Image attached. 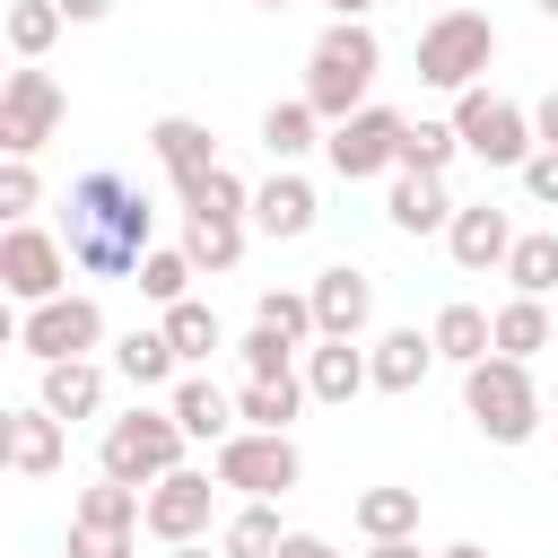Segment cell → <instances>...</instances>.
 <instances>
[{"mask_svg": "<svg viewBox=\"0 0 558 558\" xmlns=\"http://www.w3.org/2000/svg\"><path fill=\"white\" fill-rule=\"evenodd\" d=\"M61 244H70V262L87 279H131L148 262V244H157V209L122 166H87L70 183V201H61Z\"/></svg>", "mask_w": 558, "mask_h": 558, "instance_id": "6da1fadb", "label": "cell"}, {"mask_svg": "<svg viewBox=\"0 0 558 558\" xmlns=\"http://www.w3.org/2000/svg\"><path fill=\"white\" fill-rule=\"evenodd\" d=\"M375 70H384L375 26H366V17H331V26L314 35V52H305V105H314L323 122H349V113L366 105Z\"/></svg>", "mask_w": 558, "mask_h": 558, "instance_id": "7a4b0ae2", "label": "cell"}, {"mask_svg": "<svg viewBox=\"0 0 558 558\" xmlns=\"http://www.w3.org/2000/svg\"><path fill=\"white\" fill-rule=\"evenodd\" d=\"M462 410L488 445H532L541 436V384H532V357H506L488 349L480 366H462Z\"/></svg>", "mask_w": 558, "mask_h": 558, "instance_id": "3957f363", "label": "cell"}, {"mask_svg": "<svg viewBox=\"0 0 558 558\" xmlns=\"http://www.w3.org/2000/svg\"><path fill=\"white\" fill-rule=\"evenodd\" d=\"M183 418H174V401L166 410H148V401H131L122 418H105V436H96V471H113V480H131V488H157L166 471H183Z\"/></svg>", "mask_w": 558, "mask_h": 558, "instance_id": "277c9868", "label": "cell"}, {"mask_svg": "<svg viewBox=\"0 0 558 558\" xmlns=\"http://www.w3.org/2000/svg\"><path fill=\"white\" fill-rule=\"evenodd\" d=\"M488 61H497V17H480L471 0H462V9H436V17L418 26V78H427L436 96L480 87Z\"/></svg>", "mask_w": 558, "mask_h": 558, "instance_id": "5b68a950", "label": "cell"}, {"mask_svg": "<svg viewBox=\"0 0 558 558\" xmlns=\"http://www.w3.org/2000/svg\"><path fill=\"white\" fill-rule=\"evenodd\" d=\"M209 471L218 488H244V497H288L305 480V453L288 427H235L227 445H209Z\"/></svg>", "mask_w": 558, "mask_h": 558, "instance_id": "8992f818", "label": "cell"}, {"mask_svg": "<svg viewBox=\"0 0 558 558\" xmlns=\"http://www.w3.org/2000/svg\"><path fill=\"white\" fill-rule=\"evenodd\" d=\"M61 122H70L61 78H52L44 61H17V70L0 78V157H35V148H44Z\"/></svg>", "mask_w": 558, "mask_h": 558, "instance_id": "52a82bcc", "label": "cell"}, {"mask_svg": "<svg viewBox=\"0 0 558 558\" xmlns=\"http://www.w3.org/2000/svg\"><path fill=\"white\" fill-rule=\"evenodd\" d=\"M453 131H462V148H471L480 166H514V174H523V157L541 148V131H532V105H514V96H488V87H462V96H453Z\"/></svg>", "mask_w": 558, "mask_h": 558, "instance_id": "ba28073f", "label": "cell"}, {"mask_svg": "<svg viewBox=\"0 0 558 558\" xmlns=\"http://www.w3.org/2000/svg\"><path fill=\"white\" fill-rule=\"evenodd\" d=\"M17 349H26L35 366H52V357H96V349H105V305L78 296V288H61V296H44V305L17 314Z\"/></svg>", "mask_w": 558, "mask_h": 558, "instance_id": "9c48e42d", "label": "cell"}, {"mask_svg": "<svg viewBox=\"0 0 558 558\" xmlns=\"http://www.w3.org/2000/svg\"><path fill=\"white\" fill-rule=\"evenodd\" d=\"M401 131H410V113H392V105H357L349 122L323 131V157H331L340 183H375V174L401 166Z\"/></svg>", "mask_w": 558, "mask_h": 558, "instance_id": "30bf717a", "label": "cell"}, {"mask_svg": "<svg viewBox=\"0 0 558 558\" xmlns=\"http://www.w3.org/2000/svg\"><path fill=\"white\" fill-rule=\"evenodd\" d=\"M70 270H78V262H70V244H61V235H44L35 218H17V227L0 235V288H9L17 305L61 296V288H70Z\"/></svg>", "mask_w": 558, "mask_h": 558, "instance_id": "8fae6325", "label": "cell"}, {"mask_svg": "<svg viewBox=\"0 0 558 558\" xmlns=\"http://www.w3.org/2000/svg\"><path fill=\"white\" fill-rule=\"evenodd\" d=\"M209 480H218V471H192V462H183V471H166V480L148 488L140 532H148V541H166V549H174V541H201V532H209V497H218Z\"/></svg>", "mask_w": 558, "mask_h": 558, "instance_id": "7c38bea8", "label": "cell"}, {"mask_svg": "<svg viewBox=\"0 0 558 558\" xmlns=\"http://www.w3.org/2000/svg\"><path fill=\"white\" fill-rule=\"evenodd\" d=\"M314 323H323V340H357L366 323H375V279L357 270V262H331V270H314Z\"/></svg>", "mask_w": 558, "mask_h": 558, "instance_id": "4fadbf2b", "label": "cell"}, {"mask_svg": "<svg viewBox=\"0 0 558 558\" xmlns=\"http://www.w3.org/2000/svg\"><path fill=\"white\" fill-rule=\"evenodd\" d=\"M314 218H323V201H314V183L296 166H279L270 183H253V235L296 244V235H314Z\"/></svg>", "mask_w": 558, "mask_h": 558, "instance_id": "5bb4252c", "label": "cell"}, {"mask_svg": "<svg viewBox=\"0 0 558 558\" xmlns=\"http://www.w3.org/2000/svg\"><path fill=\"white\" fill-rule=\"evenodd\" d=\"M453 192H445V174H418V166H392V192H384V218L401 227V235H445L453 227Z\"/></svg>", "mask_w": 558, "mask_h": 558, "instance_id": "9a60e30c", "label": "cell"}, {"mask_svg": "<svg viewBox=\"0 0 558 558\" xmlns=\"http://www.w3.org/2000/svg\"><path fill=\"white\" fill-rule=\"evenodd\" d=\"M445 253H453L462 270H506V253H514V218H506L497 201H462L453 227H445Z\"/></svg>", "mask_w": 558, "mask_h": 558, "instance_id": "2e32d148", "label": "cell"}, {"mask_svg": "<svg viewBox=\"0 0 558 558\" xmlns=\"http://www.w3.org/2000/svg\"><path fill=\"white\" fill-rule=\"evenodd\" d=\"M148 148H157V166H166L174 192H192V183L218 166V140H209V122H192V113H157V122H148Z\"/></svg>", "mask_w": 558, "mask_h": 558, "instance_id": "e0dca14e", "label": "cell"}, {"mask_svg": "<svg viewBox=\"0 0 558 558\" xmlns=\"http://www.w3.org/2000/svg\"><path fill=\"white\" fill-rule=\"evenodd\" d=\"M113 375H122L131 392H174V384H183V349L166 340V323H140V331L113 340Z\"/></svg>", "mask_w": 558, "mask_h": 558, "instance_id": "ac0fdd59", "label": "cell"}, {"mask_svg": "<svg viewBox=\"0 0 558 558\" xmlns=\"http://www.w3.org/2000/svg\"><path fill=\"white\" fill-rule=\"evenodd\" d=\"M61 453H70V418H52L44 401L9 410V471H17V480H52Z\"/></svg>", "mask_w": 558, "mask_h": 558, "instance_id": "d6986e66", "label": "cell"}, {"mask_svg": "<svg viewBox=\"0 0 558 558\" xmlns=\"http://www.w3.org/2000/svg\"><path fill=\"white\" fill-rule=\"evenodd\" d=\"M375 392H418L427 384V366H436V331H418V323H392V331H375Z\"/></svg>", "mask_w": 558, "mask_h": 558, "instance_id": "ffe728a7", "label": "cell"}, {"mask_svg": "<svg viewBox=\"0 0 558 558\" xmlns=\"http://www.w3.org/2000/svg\"><path fill=\"white\" fill-rule=\"evenodd\" d=\"M305 392L314 401H357V392H375V357L357 340H314L305 349Z\"/></svg>", "mask_w": 558, "mask_h": 558, "instance_id": "44dd1931", "label": "cell"}, {"mask_svg": "<svg viewBox=\"0 0 558 558\" xmlns=\"http://www.w3.org/2000/svg\"><path fill=\"white\" fill-rule=\"evenodd\" d=\"M35 401H44L52 418H70V427H78V418H96V410H105V366H96V357H52V366H44V384H35Z\"/></svg>", "mask_w": 558, "mask_h": 558, "instance_id": "7402d4cb", "label": "cell"}, {"mask_svg": "<svg viewBox=\"0 0 558 558\" xmlns=\"http://www.w3.org/2000/svg\"><path fill=\"white\" fill-rule=\"evenodd\" d=\"M166 401H174V418H183V436H192V445H227V436L244 427V410H235V392H218L209 375H183V384H174Z\"/></svg>", "mask_w": 558, "mask_h": 558, "instance_id": "603a6c76", "label": "cell"}, {"mask_svg": "<svg viewBox=\"0 0 558 558\" xmlns=\"http://www.w3.org/2000/svg\"><path fill=\"white\" fill-rule=\"evenodd\" d=\"M323 131H331V122H323L305 96H279V105L262 113V148H270V166H296L305 148H323Z\"/></svg>", "mask_w": 558, "mask_h": 558, "instance_id": "cb8c5ba5", "label": "cell"}, {"mask_svg": "<svg viewBox=\"0 0 558 558\" xmlns=\"http://www.w3.org/2000/svg\"><path fill=\"white\" fill-rule=\"evenodd\" d=\"M314 392H305V375H244V392H235V410H244V427H296V410H305Z\"/></svg>", "mask_w": 558, "mask_h": 558, "instance_id": "d4e9b609", "label": "cell"}, {"mask_svg": "<svg viewBox=\"0 0 558 558\" xmlns=\"http://www.w3.org/2000/svg\"><path fill=\"white\" fill-rule=\"evenodd\" d=\"M140 514H148V488H131L113 471H96V488H78V506H70V523H105V532H140Z\"/></svg>", "mask_w": 558, "mask_h": 558, "instance_id": "484cf974", "label": "cell"}, {"mask_svg": "<svg viewBox=\"0 0 558 558\" xmlns=\"http://www.w3.org/2000/svg\"><path fill=\"white\" fill-rule=\"evenodd\" d=\"M349 523L366 541H410L418 532V488H357L349 497Z\"/></svg>", "mask_w": 558, "mask_h": 558, "instance_id": "4316f807", "label": "cell"}, {"mask_svg": "<svg viewBox=\"0 0 558 558\" xmlns=\"http://www.w3.org/2000/svg\"><path fill=\"white\" fill-rule=\"evenodd\" d=\"M427 331H436V357H445V366H480V357L497 349V323H488L480 305H445Z\"/></svg>", "mask_w": 558, "mask_h": 558, "instance_id": "83f0119b", "label": "cell"}, {"mask_svg": "<svg viewBox=\"0 0 558 558\" xmlns=\"http://www.w3.org/2000/svg\"><path fill=\"white\" fill-rule=\"evenodd\" d=\"M279 541H288V523H279V506H270V497H244V506L227 514V532H218V549H227V558H279Z\"/></svg>", "mask_w": 558, "mask_h": 558, "instance_id": "f1b7e54d", "label": "cell"}, {"mask_svg": "<svg viewBox=\"0 0 558 558\" xmlns=\"http://www.w3.org/2000/svg\"><path fill=\"white\" fill-rule=\"evenodd\" d=\"M131 279H140V296H148V305L166 314V305H183V296H192V279H201V262H192L183 244H148V262H140Z\"/></svg>", "mask_w": 558, "mask_h": 558, "instance_id": "f546056e", "label": "cell"}, {"mask_svg": "<svg viewBox=\"0 0 558 558\" xmlns=\"http://www.w3.org/2000/svg\"><path fill=\"white\" fill-rule=\"evenodd\" d=\"M488 323H497V349H506V357H541L549 331H558V323H549V296H506Z\"/></svg>", "mask_w": 558, "mask_h": 558, "instance_id": "4dcf8cb0", "label": "cell"}, {"mask_svg": "<svg viewBox=\"0 0 558 558\" xmlns=\"http://www.w3.org/2000/svg\"><path fill=\"white\" fill-rule=\"evenodd\" d=\"M244 235H253V218H183V253L201 270H235L244 262Z\"/></svg>", "mask_w": 558, "mask_h": 558, "instance_id": "1f68e13d", "label": "cell"}, {"mask_svg": "<svg viewBox=\"0 0 558 558\" xmlns=\"http://www.w3.org/2000/svg\"><path fill=\"white\" fill-rule=\"evenodd\" d=\"M157 323H166V340L183 349V366H209V357L227 349V331H218V314H209L201 296H183V305H166Z\"/></svg>", "mask_w": 558, "mask_h": 558, "instance_id": "d6a6232c", "label": "cell"}, {"mask_svg": "<svg viewBox=\"0 0 558 558\" xmlns=\"http://www.w3.org/2000/svg\"><path fill=\"white\" fill-rule=\"evenodd\" d=\"M61 26H70L61 0H9V52H17V61H44V52L61 44Z\"/></svg>", "mask_w": 558, "mask_h": 558, "instance_id": "836d02e7", "label": "cell"}, {"mask_svg": "<svg viewBox=\"0 0 558 558\" xmlns=\"http://www.w3.org/2000/svg\"><path fill=\"white\" fill-rule=\"evenodd\" d=\"M506 279H514V296H558V227H541V235H514V253H506Z\"/></svg>", "mask_w": 558, "mask_h": 558, "instance_id": "e575fe53", "label": "cell"}, {"mask_svg": "<svg viewBox=\"0 0 558 558\" xmlns=\"http://www.w3.org/2000/svg\"><path fill=\"white\" fill-rule=\"evenodd\" d=\"M183 218H253V183L235 166H209L192 192H183Z\"/></svg>", "mask_w": 558, "mask_h": 558, "instance_id": "d590c367", "label": "cell"}, {"mask_svg": "<svg viewBox=\"0 0 558 558\" xmlns=\"http://www.w3.org/2000/svg\"><path fill=\"white\" fill-rule=\"evenodd\" d=\"M253 323L288 331L296 349H314V340H323V323H314V296H305V288H262V296H253Z\"/></svg>", "mask_w": 558, "mask_h": 558, "instance_id": "8d00e7d4", "label": "cell"}, {"mask_svg": "<svg viewBox=\"0 0 558 558\" xmlns=\"http://www.w3.org/2000/svg\"><path fill=\"white\" fill-rule=\"evenodd\" d=\"M453 157H471V148H462V131H453V122H427V113H418V122H410V131H401V166H418V174H445V166H453Z\"/></svg>", "mask_w": 558, "mask_h": 558, "instance_id": "74e56055", "label": "cell"}, {"mask_svg": "<svg viewBox=\"0 0 558 558\" xmlns=\"http://www.w3.org/2000/svg\"><path fill=\"white\" fill-rule=\"evenodd\" d=\"M235 357H244V375H305V366H296L305 349H296L288 331H270V323H253V331L235 340Z\"/></svg>", "mask_w": 558, "mask_h": 558, "instance_id": "f35d334b", "label": "cell"}, {"mask_svg": "<svg viewBox=\"0 0 558 558\" xmlns=\"http://www.w3.org/2000/svg\"><path fill=\"white\" fill-rule=\"evenodd\" d=\"M35 201H44V174H35V157H0V218L17 227V218H35Z\"/></svg>", "mask_w": 558, "mask_h": 558, "instance_id": "ab89813d", "label": "cell"}, {"mask_svg": "<svg viewBox=\"0 0 558 558\" xmlns=\"http://www.w3.org/2000/svg\"><path fill=\"white\" fill-rule=\"evenodd\" d=\"M61 558H131V532H105V523H70Z\"/></svg>", "mask_w": 558, "mask_h": 558, "instance_id": "60d3db41", "label": "cell"}, {"mask_svg": "<svg viewBox=\"0 0 558 558\" xmlns=\"http://www.w3.org/2000/svg\"><path fill=\"white\" fill-rule=\"evenodd\" d=\"M523 192H532L541 209H558V148H532V157H523Z\"/></svg>", "mask_w": 558, "mask_h": 558, "instance_id": "b9f144b4", "label": "cell"}, {"mask_svg": "<svg viewBox=\"0 0 558 558\" xmlns=\"http://www.w3.org/2000/svg\"><path fill=\"white\" fill-rule=\"evenodd\" d=\"M279 558H340V549H331L323 532H288V541H279Z\"/></svg>", "mask_w": 558, "mask_h": 558, "instance_id": "7bdbcfd3", "label": "cell"}, {"mask_svg": "<svg viewBox=\"0 0 558 558\" xmlns=\"http://www.w3.org/2000/svg\"><path fill=\"white\" fill-rule=\"evenodd\" d=\"M532 131H541V148H558V87L532 105Z\"/></svg>", "mask_w": 558, "mask_h": 558, "instance_id": "ee69618b", "label": "cell"}, {"mask_svg": "<svg viewBox=\"0 0 558 558\" xmlns=\"http://www.w3.org/2000/svg\"><path fill=\"white\" fill-rule=\"evenodd\" d=\"M70 9V26H96V17H113V0H61Z\"/></svg>", "mask_w": 558, "mask_h": 558, "instance_id": "f6af8a7d", "label": "cell"}, {"mask_svg": "<svg viewBox=\"0 0 558 558\" xmlns=\"http://www.w3.org/2000/svg\"><path fill=\"white\" fill-rule=\"evenodd\" d=\"M366 558H418V532L410 541H366Z\"/></svg>", "mask_w": 558, "mask_h": 558, "instance_id": "bcb514c9", "label": "cell"}, {"mask_svg": "<svg viewBox=\"0 0 558 558\" xmlns=\"http://www.w3.org/2000/svg\"><path fill=\"white\" fill-rule=\"evenodd\" d=\"M323 9H331V17H366L375 0H323Z\"/></svg>", "mask_w": 558, "mask_h": 558, "instance_id": "7dc6e473", "label": "cell"}, {"mask_svg": "<svg viewBox=\"0 0 558 558\" xmlns=\"http://www.w3.org/2000/svg\"><path fill=\"white\" fill-rule=\"evenodd\" d=\"M166 558H209V549H201V541H174V549H166ZM218 558H227V549H218Z\"/></svg>", "mask_w": 558, "mask_h": 558, "instance_id": "c3c4849f", "label": "cell"}, {"mask_svg": "<svg viewBox=\"0 0 558 558\" xmlns=\"http://www.w3.org/2000/svg\"><path fill=\"white\" fill-rule=\"evenodd\" d=\"M436 558H488V549H480V541H453V549H436Z\"/></svg>", "mask_w": 558, "mask_h": 558, "instance_id": "681fc988", "label": "cell"}, {"mask_svg": "<svg viewBox=\"0 0 558 558\" xmlns=\"http://www.w3.org/2000/svg\"><path fill=\"white\" fill-rule=\"evenodd\" d=\"M253 9H296V0H253Z\"/></svg>", "mask_w": 558, "mask_h": 558, "instance_id": "f907efd6", "label": "cell"}, {"mask_svg": "<svg viewBox=\"0 0 558 558\" xmlns=\"http://www.w3.org/2000/svg\"><path fill=\"white\" fill-rule=\"evenodd\" d=\"M541 17H558V0H541Z\"/></svg>", "mask_w": 558, "mask_h": 558, "instance_id": "816d5d0a", "label": "cell"}, {"mask_svg": "<svg viewBox=\"0 0 558 558\" xmlns=\"http://www.w3.org/2000/svg\"><path fill=\"white\" fill-rule=\"evenodd\" d=\"M436 9H462V0H436Z\"/></svg>", "mask_w": 558, "mask_h": 558, "instance_id": "f5cc1de1", "label": "cell"}]
</instances>
